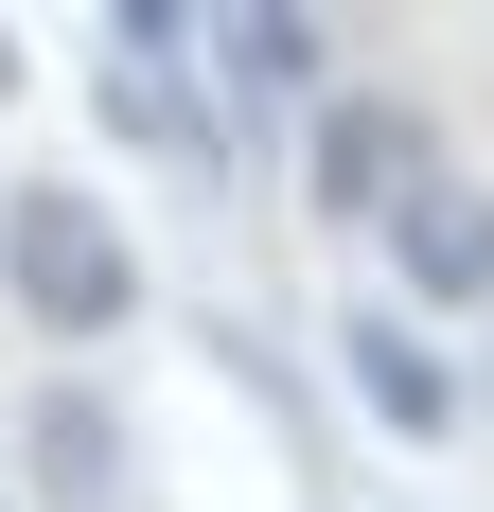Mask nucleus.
Listing matches in <instances>:
<instances>
[{
	"label": "nucleus",
	"instance_id": "f257e3e1",
	"mask_svg": "<svg viewBox=\"0 0 494 512\" xmlns=\"http://www.w3.org/2000/svg\"><path fill=\"white\" fill-rule=\"evenodd\" d=\"M0 283H18V318H36L53 354H89V336L142 318V248H124V212L71 195V177H18V195H0Z\"/></svg>",
	"mask_w": 494,
	"mask_h": 512
},
{
	"label": "nucleus",
	"instance_id": "f03ea898",
	"mask_svg": "<svg viewBox=\"0 0 494 512\" xmlns=\"http://www.w3.org/2000/svg\"><path fill=\"white\" fill-rule=\"evenodd\" d=\"M177 53H195V18H177V0H106V71H89V106H106V142H142L159 177H230V106H212Z\"/></svg>",
	"mask_w": 494,
	"mask_h": 512
},
{
	"label": "nucleus",
	"instance_id": "7ed1b4c3",
	"mask_svg": "<svg viewBox=\"0 0 494 512\" xmlns=\"http://www.w3.org/2000/svg\"><path fill=\"white\" fill-rule=\"evenodd\" d=\"M424 177H442V124H424L406 89H336L318 142H300V212H318V230H389Z\"/></svg>",
	"mask_w": 494,
	"mask_h": 512
},
{
	"label": "nucleus",
	"instance_id": "20e7f679",
	"mask_svg": "<svg viewBox=\"0 0 494 512\" xmlns=\"http://www.w3.org/2000/svg\"><path fill=\"white\" fill-rule=\"evenodd\" d=\"M336 389L389 424V442H442V424H459V354H442L406 301H353V318H336Z\"/></svg>",
	"mask_w": 494,
	"mask_h": 512
},
{
	"label": "nucleus",
	"instance_id": "39448f33",
	"mask_svg": "<svg viewBox=\"0 0 494 512\" xmlns=\"http://www.w3.org/2000/svg\"><path fill=\"white\" fill-rule=\"evenodd\" d=\"M389 283H406V318L494 301V195H477V177H424V195L389 212Z\"/></svg>",
	"mask_w": 494,
	"mask_h": 512
},
{
	"label": "nucleus",
	"instance_id": "423d86ee",
	"mask_svg": "<svg viewBox=\"0 0 494 512\" xmlns=\"http://www.w3.org/2000/svg\"><path fill=\"white\" fill-rule=\"evenodd\" d=\"M195 53H212V89H230V159L265 142V106H300V89H318V18H300V0H247V18H195Z\"/></svg>",
	"mask_w": 494,
	"mask_h": 512
},
{
	"label": "nucleus",
	"instance_id": "0eeeda50",
	"mask_svg": "<svg viewBox=\"0 0 494 512\" xmlns=\"http://www.w3.org/2000/svg\"><path fill=\"white\" fill-rule=\"evenodd\" d=\"M18 460H36V495H71V512H124V407H106L89 371H71V389H36Z\"/></svg>",
	"mask_w": 494,
	"mask_h": 512
},
{
	"label": "nucleus",
	"instance_id": "6e6552de",
	"mask_svg": "<svg viewBox=\"0 0 494 512\" xmlns=\"http://www.w3.org/2000/svg\"><path fill=\"white\" fill-rule=\"evenodd\" d=\"M0 106H18V36H0Z\"/></svg>",
	"mask_w": 494,
	"mask_h": 512
}]
</instances>
